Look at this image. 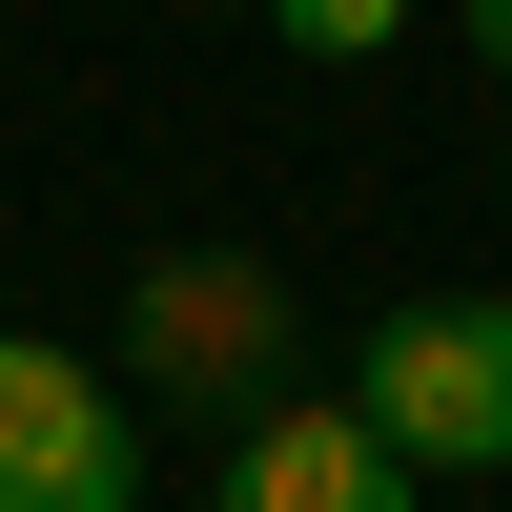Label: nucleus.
<instances>
[{
	"mask_svg": "<svg viewBox=\"0 0 512 512\" xmlns=\"http://www.w3.org/2000/svg\"><path fill=\"white\" fill-rule=\"evenodd\" d=\"M0 512H144V431H123V369L0 328Z\"/></svg>",
	"mask_w": 512,
	"mask_h": 512,
	"instance_id": "nucleus-2",
	"label": "nucleus"
},
{
	"mask_svg": "<svg viewBox=\"0 0 512 512\" xmlns=\"http://www.w3.org/2000/svg\"><path fill=\"white\" fill-rule=\"evenodd\" d=\"M492 185H512V164H492Z\"/></svg>",
	"mask_w": 512,
	"mask_h": 512,
	"instance_id": "nucleus-7",
	"label": "nucleus"
},
{
	"mask_svg": "<svg viewBox=\"0 0 512 512\" xmlns=\"http://www.w3.org/2000/svg\"><path fill=\"white\" fill-rule=\"evenodd\" d=\"M431 472H410L369 410H246L226 431V512H410Z\"/></svg>",
	"mask_w": 512,
	"mask_h": 512,
	"instance_id": "nucleus-4",
	"label": "nucleus"
},
{
	"mask_svg": "<svg viewBox=\"0 0 512 512\" xmlns=\"http://www.w3.org/2000/svg\"><path fill=\"white\" fill-rule=\"evenodd\" d=\"M267 41H287V62H390L410 0H267Z\"/></svg>",
	"mask_w": 512,
	"mask_h": 512,
	"instance_id": "nucleus-5",
	"label": "nucleus"
},
{
	"mask_svg": "<svg viewBox=\"0 0 512 512\" xmlns=\"http://www.w3.org/2000/svg\"><path fill=\"white\" fill-rule=\"evenodd\" d=\"M472 62H492V82H512V0H472Z\"/></svg>",
	"mask_w": 512,
	"mask_h": 512,
	"instance_id": "nucleus-6",
	"label": "nucleus"
},
{
	"mask_svg": "<svg viewBox=\"0 0 512 512\" xmlns=\"http://www.w3.org/2000/svg\"><path fill=\"white\" fill-rule=\"evenodd\" d=\"M349 410L410 451V472H512V287H451V308H390L349 369Z\"/></svg>",
	"mask_w": 512,
	"mask_h": 512,
	"instance_id": "nucleus-1",
	"label": "nucleus"
},
{
	"mask_svg": "<svg viewBox=\"0 0 512 512\" xmlns=\"http://www.w3.org/2000/svg\"><path fill=\"white\" fill-rule=\"evenodd\" d=\"M123 369H144V390H267L287 369V287L246 267V246H164L144 287H123Z\"/></svg>",
	"mask_w": 512,
	"mask_h": 512,
	"instance_id": "nucleus-3",
	"label": "nucleus"
}]
</instances>
